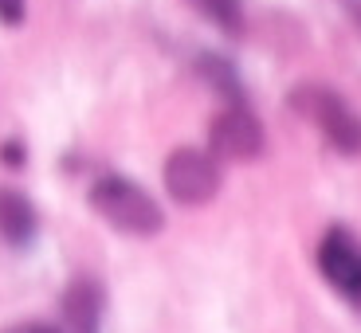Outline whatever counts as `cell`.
Returning a JSON list of instances; mask_svg holds the SVG:
<instances>
[{"instance_id": "obj_1", "label": "cell", "mask_w": 361, "mask_h": 333, "mask_svg": "<svg viewBox=\"0 0 361 333\" xmlns=\"http://www.w3.org/2000/svg\"><path fill=\"white\" fill-rule=\"evenodd\" d=\"M90 208L106 220L110 227L126 235H157L165 227V212L142 184H134L130 177H99L90 184Z\"/></svg>"}, {"instance_id": "obj_4", "label": "cell", "mask_w": 361, "mask_h": 333, "mask_svg": "<svg viewBox=\"0 0 361 333\" xmlns=\"http://www.w3.org/2000/svg\"><path fill=\"white\" fill-rule=\"evenodd\" d=\"M208 142L220 161H255L263 153V126L247 106H228L212 118Z\"/></svg>"}, {"instance_id": "obj_10", "label": "cell", "mask_w": 361, "mask_h": 333, "mask_svg": "<svg viewBox=\"0 0 361 333\" xmlns=\"http://www.w3.org/2000/svg\"><path fill=\"white\" fill-rule=\"evenodd\" d=\"M24 333H55V329H47V325H36V329H24Z\"/></svg>"}, {"instance_id": "obj_7", "label": "cell", "mask_w": 361, "mask_h": 333, "mask_svg": "<svg viewBox=\"0 0 361 333\" xmlns=\"http://www.w3.org/2000/svg\"><path fill=\"white\" fill-rule=\"evenodd\" d=\"M63 318L71 325V333H99L102 322V290L90 279H79L63 298Z\"/></svg>"}, {"instance_id": "obj_8", "label": "cell", "mask_w": 361, "mask_h": 333, "mask_svg": "<svg viewBox=\"0 0 361 333\" xmlns=\"http://www.w3.org/2000/svg\"><path fill=\"white\" fill-rule=\"evenodd\" d=\"M192 4H197L200 16L212 20L228 36H240L244 32V4L240 0H192Z\"/></svg>"}, {"instance_id": "obj_5", "label": "cell", "mask_w": 361, "mask_h": 333, "mask_svg": "<svg viewBox=\"0 0 361 333\" xmlns=\"http://www.w3.org/2000/svg\"><path fill=\"white\" fill-rule=\"evenodd\" d=\"M318 270L334 290H342L361 310V244L345 227H330L318 247Z\"/></svg>"}, {"instance_id": "obj_3", "label": "cell", "mask_w": 361, "mask_h": 333, "mask_svg": "<svg viewBox=\"0 0 361 333\" xmlns=\"http://www.w3.org/2000/svg\"><path fill=\"white\" fill-rule=\"evenodd\" d=\"M295 110L307 114L326 134L330 145H338L345 153L361 149V118L345 106L342 94H334V90H326V87H302V90H295Z\"/></svg>"}, {"instance_id": "obj_2", "label": "cell", "mask_w": 361, "mask_h": 333, "mask_svg": "<svg viewBox=\"0 0 361 333\" xmlns=\"http://www.w3.org/2000/svg\"><path fill=\"white\" fill-rule=\"evenodd\" d=\"M165 192H169L177 204H189L200 208L220 192V157L216 153H204V149H173L169 161H165Z\"/></svg>"}, {"instance_id": "obj_9", "label": "cell", "mask_w": 361, "mask_h": 333, "mask_svg": "<svg viewBox=\"0 0 361 333\" xmlns=\"http://www.w3.org/2000/svg\"><path fill=\"white\" fill-rule=\"evenodd\" d=\"M0 20L4 24H20L24 20V0H0Z\"/></svg>"}, {"instance_id": "obj_6", "label": "cell", "mask_w": 361, "mask_h": 333, "mask_svg": "<svg viewBox=\"0 0 361 333\" xmlns=\"http://www.w3.org/2000/svg\"><path fill=\"white\" fill-rule=\"evenodd\" d=\"M36 208L24 192L16 189H0V235L8 239L12 247H24L32 244V235H36Z\"/></svg>"}]
</instances>
